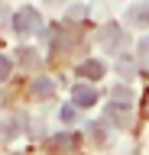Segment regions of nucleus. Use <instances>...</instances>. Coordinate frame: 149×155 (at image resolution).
<instances>
[{
	"mask_svg": "<svg viewBox=\"0 0 149 155\" xmlns=\"http://www.w3.org/2000/svg\"><path fill=\"white\" fill-rule=\"evenodd\" d=\"M75 116H78L75 107H65V110H62V120H65V123H75Z\"/></svg>",
	"mask_w": 149,
	"mask_h": 155,
	"instance_id": "nucleus-15",
	"label": "nucleus"
},
{
	"mask_svg": "<svg viewBox=\"0 0 149 155\" xmlns=\"http://www.w3.org/2000/svg\"><path fill=\"white\" fill-rule=\"evenodd\" d=\"M49 149L59 152V155H71L75 149H78V136H75V133H59V136L49 139Z\"/></svg>",
	"mask_w": 149,
	"mask_h": 155,
	"instance_id": "nucleus-3",
	"label": "nucleus"
},
{
	"mask_svg": "<svg viewBox=\"0 0 149 155\" xmlns=\"http://www.w3.org/2000/svg\"><path fill=\"white\" fill-rule=\"evenodd\" d=\"M127 19L133 26H149V3H136V7H130Z\"/></svg>",
	"mask_w": 149,
	"mask_h": 155,
	"instance_id": "nucleus-6",
	"label": "nucleus"
},
{
	"mask_svg": "<svg viewBox=\"0 0 149 155\" xmlns=\"http://www.w3.org/2000/svg\"><path fill=\"white\" fill-rule=\"evenodd\" d=\"M13 29H16L20 36L42 32V16H39V10H32V7H20L16 13H13Z\"/></svg>",
	"mask_w": 149,
	"mask_h": 155,
	"instance_id": "nucleus-1",
	"label": "nucleus"
},
{
	"mask_svg": "<svg viewBox=\"0 0 149 155\" xmlns=\"http://www.w3.org/2000/svg\"><path fill=\"white\" fill-rule=\"evenodd\" d=\"M110 97H113L117 107H133V91H130V87H113Z\"/></svg>",
	"mask_w": 149,
	"mask_h": 155,
	"instance_id": "nucleus-7",
	"label": "nucleus"
},
{
	"mask_svg": "<svg viewBox=\"0 0 149 155\" xmlns=\"http://www.w3.org/2000/svg\"><path fill=\"white\" fill-rule=\"evenodd\" d=\"M10 71H13V61L7 55H0V81H7L10 78Z\"/></svg>",
	"mask_w": 149,
	"mask_h": 155,
	"instance_id": "nucleus-11",
	"label": "nucleus"
},
{
	"mask_svg": "<svg viewBox=\"0 0 149 155\" xmlns=\"http://www.w3.org/2000/svg\"><path fill=\"white\" fill-rule=\"evenodd\" d=\"M32 91H36L39 97H52V94H55V84H52L49 78H36V84H32Z\"/></svg>",
	"mask_w": 149,
	"mask_h": 155,
	"instance_id": "nucleus-9",
	"label": "nucleus"
},
{
	"mask_svg": "<svg viewBox=\"0 0 149 155\" xmlns=\"http://www.w3.org/2000/svg\"><path fill=\"white\" fill-rule=\"evenodd\" d=\"M71 100H75L78 107H94L97 104V91L88 87V84H75L71 87Z\"/></svg>",
	"mask_w": 149,
	"mask_h": 155,
	"instance_id": "nucleus-4",
	"label": "nucleus"
},
{
	"mask_svg": "<svg viewBox=\"0 0 149 155\" xmlns=\"http://www.w3.org/2000/svg\"><path fill=\"white\" fill-rule=\"evenodd\" d=\"M88 129H91V136H94V139H97V142H104V139H107V133H104V129H107V126H104V123H91Z\"/></svg>",
	"mask_w": 149,
	"mask_h": 155,
	"instance_id": "nucleus-12",
	"label": "nucleus"
},
{
	"mask_svg": "<svg viewBox=\"0 0 149 155\" xmlns=\"http://www.w3.org/2000/svg\"><path fill=\"white\" fill-rule=\"evenodd\" d=\"M78 78H104V61L97 58H88L78 65Z\"/></svg>",
	"mask_w": 149,
	"mask_h": 155,
	"instance_id": "nucleus-5",
	"label": "nucleus"
},
{
	"mask_svg": "<svg viewBox=\"0 0 149 155\" xmlns=\"http://www.w3.org/2000/svg\"><path fill=\"white\" fill-rule=\"evenodd\" d=\"M136 58H139V65H143V68H149V36H146V39H139Z\"/></svg>",
	"mask_w": 149,
	"mask_h": 155,
	"instance_id": "nucleus-10",
	"label": "nucleus"
},
{
	"mask_svg": "<svg viewBox=\"0 0 149 155\" xmlns=\"http://www.w3.org/2000/svg\"><path fill=\"white\" fill-rule=\"evenodd\" d=\"M107 116H110V120H117L120 129H123V126L130 123V107H117V104H110V107H107Z\"/></svg>",
	"mask_w": 149,
	"mask_h": 155,
	"instance_id": "nucleus-8",
	"label": "nucleus"
},
{
	"mask_svg": "<svg viewBox=\"0 0 149 155\" xmlns=\"http://www.w3.org/2000/svg\"><path fill=\"white\" fill-rule=\"evenodd\" d=\"M20 58H23V65H36V55H32V48H20Z\"/></svg>",
	"mask_w": 149,
	"mask_h": 155,
	"instance_id": "nucleus-14",
	"label": "nucleus"
},
{
	"mask_svg": "<svg viewBox=\"0 0 149 155\" xmlns=\"http://www.w3.org/2000/svg\"><path fill=\"white\" fill-rule=\"evenodd\" d=\"M97 39H100V45L107 52H120L123 42H127V32H123V26H104L97 32Z\"/></svg>",
	"mask_w": 149,
	"mask_h": 155,
	"instance_id": "nucleus-2",
	"label": "nucleus"
},
{
	"mask_svg": "<svg viewBox=\"0 0 149 155\" xmlns=\"http://www.w3.org/2000/svg\"><path fill=\"white\" fill-rule=\"evenodd\" d=\"M84 13H88L84 7H71V10H68V23H71V19H75V23H78V19H84Z\"/></svg>",
	"mask_w": 149,
	"mask_h": 155,
	"instance_id": "nucleus-13",
	"label": "nucleus"
}]
</instances>
